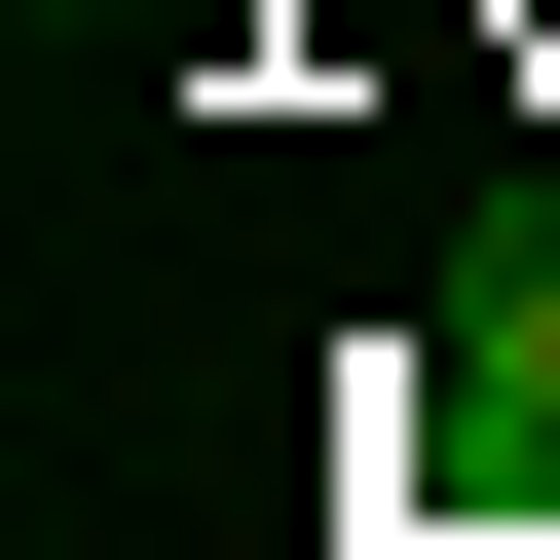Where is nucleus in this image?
<instances>
[{
	"mask_svg": "<svg viewBox=\"0 0 560 560\" xmlns=\"http://www.w3.org/2000/svg\"><path fill=\"white\" fill-rule=\"evenodd\" d=\"M38 38H224V0H38Z\"/></svg>",
	"mask_w": 560,
	"mask_h": 560,
	"instance_id": "nucleus-2",
	"label": "nucleus"
},
{
	"mask_svg": "<svg viewBox=\"0 0 560 560\" xmlns=\"http://www.w3.org/2000/svg\"><path fill=\"white\" fill-rule=\"evenodd\" d=\"M374 411H448V486H486V523H560V187H486V261H448V337H411Z\"/></svg>",
	"mask_w": 560,
	"mask_h": 560,
	"instance_id": "nucleus-1",
	"label": "nucleus"
}]
</instances>
